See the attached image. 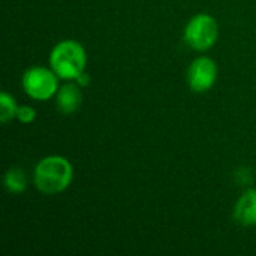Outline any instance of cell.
<instances>
[{
    "instance_id": "2",
    "label": "cell",
    "mask_w": 256,
    "mask_h": 256,
    "mask_svg": "<svg viewBox=\"0 0 256 256\" xmlns=\"http://www.w3.org/2000/svg\"><path fill=\"white\" fill-rule=\"evenodd\" d=\"M87 54L84 46L72 39L58 42L51 54L50 64L60 80H76L86 69Z\"/></svg>"
},
{
    "instance_id": "8",
    "label": "cell",
    "mask_w": 256,
    "mask_h": 256,
    "mask_svg": "<svg viewBox=\"0 0 256 256\" xmlns=\"http://www.w3.org/2000/svg\"><path fill=\"white\" fill-rule=\"evenodd\" d=\"M4 188L10 194H21L27 188L24 171L20 168H10L4 176Z\"/></svg>"
},
{
    "instance_id": "11",
    "label": "cell",
    "mask_w": 256,
    "mask_h": 256,
    "mask_svg": "<svg viewBox=\"0 0 256 256\" xmlns=\"http://www.w3.org/2000/svg\"><path fill=\"white\" fill-rule=\"evenodd\" d=\"M237 176H238V182H240L242 184H248L250 180H254L250 171H249V170H244V168H242V170L237 172Z\"/></svg>"
},
{
    "instance_id": "4",
    "label": "cell",
    "mask_w": 256,
    "mask_h": 256,
    "mask_svg": "<svg viewBox=\"0 0 256 256\" xmlns=\"http://www.w3.org/2000/svg\"><path fill=\"white\" fill-rule=\"evenodd\" d=\"M24 92L36 100H46L58 92V76L52 69L44 66L28 68L21 80Z\"/></svg>"
},
{
    "instance_id": "9",
    "label": "cell",
    "mask_w": 256,
    "mask_h": 256,
    "mask_svg": "<svg viewBox=\"0 0 256 256\" xmlns=\"http://www.w3.org/2000/svg\"><path fill=\"white\" fill-rule=\"evenodd\" d=\"M16 111H18V106L15 104V99L9 93L3 92L0 94V120H2V123H8L14 117H16Z\"/></svg>"
},
{
    "instance_id": "5",
    "label": "cell",
    "mask_w": 256,
    "mask_h": 256,
    "mask_svg": "<svg viewBox=\"0 0 256 256\" xmlns=\"http://www.w3.org/2000/svg\"><path fill=\"white\" fill-rule=\"evenodd\" d=\"M218 81V66L210 57L195 58L188 69V84L195 93H206Z\"/></svg>"
},
{
    "instance_id": "3",
    "label": "cell",
    "mask_w": 256,
    "mask_h": 256,
    "mask_svg": "<svg viewBox=\"0 0 256 256\" xmlns=\"http://www.w3.org/2000/svg\"><path fill=\"white\" fill-rule=\"evenodd\" d=\"M218 36V21L208 14H198L192 16L184 27V40L196 51H206L212 48L216 44Z\"/></svg>"
},
{
    "instance_id": "6",
    "label": "cell",
    "mask_w": 256,
    "mask_h": 256,
    "mask_svg": "<svg viewBox=\"0 0 256 256\" xmlns=\"http://www.w3.org/2000/svg\"><path fill=\"white\" fill-rule=\"evenodd\" d=\"M234 219L244 226L256 225V189H248L236 202Z\"/></svg>"
},
{
    "instance_id": "1",
    "label": "cell",
    "mask_w": 256,
    "mask_h": 256,
    "mask_svg": "<svg viewBox=\"0 0 256 256\" xmlns=\"http://www.w3.org/2000/svg\"><path fill=\"white\" fill-rule=\"evenodd\" d=\"M33 178L40 192L48 195L60 194L69 188L74 178V168L63 156H48L39 160Z\"/></svg>"
},
{
    "instance_id": "10",
    "label": "cell",
    "mask_w": 256,
    "mask_h": 256,
    "mask_svg": "<svg viewBox=\"0 0 256 256\" xmlns=\"http://www.w3.org/2000/svg\"><path fill=\"white\" fill-rule=\"evenodd\" d=\"M16 118H18L21 123H26V124L33 123V122H34V118H36V111H34L32 106H27V105H24V106H18Z\"/></svg>"
},
{
    "instance_id": "12",
    "label": "cell",
    "mask_w": 256,
    "mask_h": 256,
    "mask_svg": "<svg viewBox=\"0 0 256 256\" xmlns=\"http://www.w3.org/2000/svg\"><path fill=\"white\" fill-rule=\"evenodd\" d=\"M76 82L80 84V86H84V87H87L88 84H90V76H88V74H86V72H82L78 78H76Z\"/></svg>"
},
{
    "instance_id": "7",
    "label": "cell",
    "mask_w": 256,
    "mask_h": 256,
    "mask_svg": "<svg viewBox=\"0 0 256 256\" xmlns=\"http://www.w3.org/2000/svg\"><path fill=\"white\" fill-rule=\"evenodd\" d=\"M57 108L62 114L69 116L78 111L82 104V93L76 84H64L57 92Z\"/></svg>"
}]
</instances>
